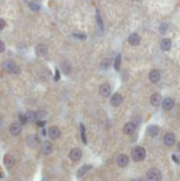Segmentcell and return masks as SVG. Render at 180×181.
<instances>
[{
    "label": "cell",
    "instance_id": "1",
    "mask_svg": "<svg viewBox=\"0 0 180 181\" xmlns=\"http://www.w3.org/2000/svg\"><path fill=\"white\" fill-rule=\"evenodd\" d=\"M131 155H132V157L134 161L136 162H140V161H142L145 156H146V151L145 149L142 148V147H135L132 148V152H131Z\"/></svg>",
    "mask_w": 180,
    "mask_h": 181
},
{
    "label": "cell",
    "instance_id": "2",
    "mask_svg": "<svg viewBox=\"0 0 180 181\" xmlns=\"http://www.w3.org/2000/svg\"><path fill=\"white\" fill-rule=\"evenodd\" d=\"M147 181H161L162 180V173L157 169H150L146 175Z\"/></svg>",
    "mask_w": 180,
    "mask_h": 181
},
{
    "label": "cell",
    "instance_id": "3",
    "mask_svg": "<svg viewBox=\"0 0 180 181\" xmlns=\"http://www.w3.org/2000/svg\"><path fill=\"white\" fill-rule=\"evenodd\" d=\"M4 68L5 70L9 73H20V68L16 65V64L13 62V60H7L4 64Z\"/></svg>",
    "mask_w": 180,
    "mask_h": 181
},
{
    "label": "cell",
    "instance_id": "4",
    "mask_svg": "<svg viewBox=\"0 0 180 181\" xmlns=\"http://www.w3.org/2000/svg\"><path fill=\"white\" fill-rule=\"evenodd\" d=\"M21 129H22V126H21V124L20 123H13L10 126V133L12 135H19L21 132Z\"/></svg>",
    "mask_w": 180,
    "mask_h": 181
},
{
    "label": "cell",
    "instance_id": "5",
    "mask_svg": "<svg viewBox=\"0 0 180 181\" xmlns=\"http://www.w3.org/2000/svg\"><path fill=\"white\" fill-rule=\"evenodd\" d=\"M53 151V145L50 142H44L42 146V152L45 155H51Z\"/></svg>",
    "mask_w": 180,
    "mask_h": 181
},
{
    "label": "cell",
    "instance_id": "6",
    "mask_svg": "<svg viewBox=\"0 0 180 181\" xmlns=\"http://www.w3.org/2000/svg\"><path fill=\"white\" fill-rule=\"evenodd\" d=\"M15 164V159L11 155H5L4 157V164L7 169H11Z\"/></svg>",
    "mask_w": 180,
    "mask_h": 181
},
{
    "label": "cell",
    "instance_id": "7",
    "mask_svg": "<svg viewBox=\"0 0 180 181\" xmlns=\"http://www.w3.org/2000/svg\"><path fill=\"white\" fill-rule=\"evenodd\" d=\"M123 102V97L120 94H114L112 96H111V99H110V104L111 105L117 107L119 106L120 104H122Z\"/></svg>",
    "mask_w": 180,
    "mask_h": 181
},
{
    "label": "cell",
    "instance_id": "8",
    "mask_svg": "<svg viewBox=\"0 0 180 181\" xmlns=\"http://www.w3.org/2000/svg\"><path fill=\"white\" fill-rule=\"evenodd\" d=\"M175 141H176L175 135L173 133H169L167 134H165V136L163 138V142L165 143V145L169 146V147L173 146L174 143H175Z\"/></svg>",
    "mask_w": 180,
    "mask_h": 181
},
{
    "label": "cell",
    "instance_id": "9",
    "mask_svg": "<svg viewBox=\"0 0 180 181\" xmlns=\"http://www.w3.org/2000/svg\"><path fill=\"white\" fill-rule=\"evenodd\" d=\"M110 91H111L110 87L108 84H103L99 88V92H100L101 95L103 97H108L110 95Z\"/></svg>",
    "mask_w": 180,
    "mask_h": 181
},
{
    "label": "cell",
    "instance_id": "10",
    "mask_svg": "<svg viewBox=\"0 0 180 181\" xmlns=\"http://www.w3.org/2000/svg\"><path fill=\"white\" fill-rule=\"evenodd\" d=\"M36 52L37 56H39V57H44V56L47 55L48 48L44 44H39L36 48Z\"/></svg>",
    "mask_w": 180,
    "mask_h": 181
},
{
    "label": "cell",
    "instance_id": "11",
    "mask_svg": "<svg viewBox=\"0 0 180 181\" xmlns=\"http://www.w3.org/2000/svg\"><path fill=\"white\" fill-rule=\"evenodd\" d=\"M81 155H82V153H81L80 149H79V148H73L70 152V158L74 162L79 161L80 159Z\"/></svg>",
    "mask_w": 180,
    "mask_h": 181
},
{
    "label": "cell",
    "instance_id": "12",
    "mask_svg": "<svg viewBox=\"0 0 180 181\" xmlns=\"http://www.w3.org/2000/svg\"><path fill=\"white\" fill-rule=\"evenodd\" d=\"M60 130L58 129V127L57 126H51L49 129V136L51 138L52 140H56L60 136Z\"/></svg>",
    "mask_w": 180,
    "mask_h": 181
},
{
    "label": "cell",
    "instance_id": "13",
    "mask_svg": "<svg viewBox=\"0 0 180 181\" xmlns=\"http://www.w3.org/2000/svg\"><path fill=\"white\" fill-rule=\"evenodd\" d=\"M116 162H117V164H118L120 167H126L129 163L128 156L126 155H120L117 157Z\"/></svg>",
    "mask_w": 180,
    "mask_h": 181
},
{
    "label": "cell",
    "instance_id": "14",
    "mask_svg": "<svg viewBox=\"0 0 180 181\" xmlns=\"http://www.w3.org/2000/svg\"><path fill=\"white\" fill-rule=\"evenodd\" d=\"M150 102H151V104L154 106H159L162 103V95L157 93L153 94L150 97Z\"/></svg>",
    "mask_w": 180,
    "mask_h": 181
},
{
    "label": "cell",
    "instance_id": "15",
    "mask_svg": "<svg viewBox=\"0 0 180 181\" xmlns=\"http://www.w3.org/2000/svg\"><path fill=\"white\" fill-rule=\"evenodd\" d=\"M129 42L131 45L132 46H137L140 44L141 42V37L137 35V34H132L130 36H129Z\"/></svg>",
    "mask_w": 180,
    "mask_h": 181
},
{
    "label": "cell",
    "instance_id": "16",
    "mask_svg": "<svg viewBox=\"0 0 180 181\" xmlns=\"http://www.w3.org/2000/svg\"><path fill=\"white\" fill-rule=\"evenodd\" d=\"M92 165H89V164H85V165H83V166H81L80 168L79 169V170H78L77 172V177L78 178H81V177H83L88 170H90L91 169H92Z\"/></svg>",
    "mask_w": 180,
    "mask_h": 181
},
{
    "label": "cell",
    "instance_id": "17",
    "mask_svg": "<svg viewBox=\"0 0 180 181\" xmlns=\"http://www.w3.org/2000/svg\"><path fill=\"white\" fill-rule=\"evenodd\" d=\"M135 129H136L135 124H134V123H132V122H129V123L125 125L124 132H125V133H126V134H132V133H134Z\"/></svg>",
    "mask_w": 180,
    "mask_h": 181
},
{
    "label": "cell",
    "instance_id": "18",
    "mask_svg": "<svg viewBox=\"0 0 180 181\" xmlns=\"http://www.w3.org/2000/svg\"><path fill=\"white\" fill-rule=\"evenodd\" d=\"M26 142H27V145L30 147V148H35L37 143H38V140L36 138V135H28L27 138H26Z\"/></svg>",
    "mask_w": 180,
    "mask_h": 181
},
{
    "label": "cell",
    "instance_id": "19",
    "mask_svg": "<svg viewBox=\"0 0 180 181\" xmlns=\"http://www.w3.org/2000/svg\"><path fill=\"white\" fill-rule=\"evenodd\" d=\"M161 79V74L158 71L156 70H153L152 72H150L149 73V80L153 82V83H156L160 80Z\"/></svg>",
    "mask_w": 180,
    "mask_h": 181
},
{
    "label": "cell",
    "instance_id": "20",
    "mask_svg": "<svg viewBox=\"0 0 180 181\" xmlns=\"http://www.w3.org/2000/svg\"><path fill=\"white\" fill-rule=\"evenodd\" d=\"M147 134L151 137H155L158 133H159V127L157 126H154V125H152V126H149L147 127Z\"/></svg>",
    "mask_w": 180,
    "mask_h": 181
},
{
    "label": "cell",
    "instance_id": "21",
    "mask_svg": "<svg viewBox=\"0 0 180 181\" xmlns=\"http://www.w3.org/2000/svg\"><path fill=\"white\" fill-rule=\"evenodd\" d=\"M61 68H62V72L64 73V74L68 75L71 73V70H72L71 63L69 61H64L61 65Z\"/></svg>",
    "mask_w": 180,
    "mask_h": 181
},
{
    "label": "cell",
    "instance_id": "22",
    "mask_svg": "<svg viewBox=\"0 0 180 181\" xmlns=\"http://www.w3.org/2000/svg\"><path fill=\"white\" fill-rule=\"evenodd\" d=\"M173 106H174V101L171 99V98H166L164 101H163V109L164 110H171L172 108H173Z\"/></svg>",
    "mask_w": 180,
    "mask_h": 181
},
{
    "label": "cell",
    "instance_id": "23",
    "mask_svg": "<svg viewBox=\"0 0 180 181\" xmlns=\"http://www.w3.org/2000/svg\"><path fill=\"white\" fill-rule=\"evenodd\" d=\"M171 47V41L169 39H163L161 42V49L163 51H169Z\"/></svg>",
    "mask_w": 180,
    "mask_h": 181
},
{
    "label": "cell",
    "instance_id": "24",
    "mask_svg": "<svg viewBox=\"0 0 180 181\" xmlns=\"http://www.w3.org/2000/svg\"><path fill=\"white\" fill-rule=\"evenodd\" d=\"M26 118L27 122H34L36 119V112L32 111H28L26 113Z\"/></svg>",
    "mask_w": 180,
    "mask_h": 181
},
{
    "label": "cell",
    "instance_id": "25",
    "mask_svg": "<svg viewBox=\"0 0 180 181\" xmlns=\"http://www.w3.org/2000/svg\"><path fill=\"white\" fill-rule=\"evenodd\" d=\"M111 65V60L110 58H105L104 60H103L102 62V65H101V67L106 70V69H109Z\"/></svg>",
    "mask_w": 180,
    "mask_h": 181
},
{
    "label": "cell",
    "instance_id": "26",
    "mask_svg": "<svg viewBox=\"0 0 180 181\" xmlns=\"http://www.w3.org/2000/svg\"><path fill=\"white\" fill-rule=\"evenodd\" d=\"M80 133H81V140L82 142L87 144V136H86V130H85V126L81 124L80 125Z\"/></svg>",
    "mask_w": 180,
    "mask_h": 181
},
{
    "label": "cell",
    "instance_id": "27",
    "mask_svg": "<svg viewBox=\"0 0 180 181\" xmlns=\"http://www.w3.org/2000/svg\"><path fill=\"white\" fill-rule=\"evenodd\" d=\"M96 22H97V25L100 27L101 30H103V20H102V18L100 16V13L97 11V14H96Z\"/></svg>",
    "mask_w": 180,
    "mask_h": 181
},
{
    "label": "cell",
    "instance_id": "28",
    "mask_svg": "<svg viewBox=\"0 0 180 181\" xmlns=\"http://www.w3.org/2000/svg\"><path fill=\"white\" fill-rule=\"evenodd\" d=\"M120 65H121V55H117V57L116 58V60H115V63H114V67H115L116 71L119 70Z\"/></svg>",
    "mask_w": 180,
    "mask_h": 181
},
{
    "label": "cell",
    "instance_id": "29",
    "mask_svg": "<svg viewBox=\"0 0 180 181\" xmlns=\"http://www.w3.org/2000/svg\"><path fill=\"white\" fill-rule=\"evenodd\" d=\"M36 118H38L39 120H42L44 117L46 116V112L43 111H39L37 112H36Z\"/></svg>",
    "mask_w": 180,
    "mask_h": 181
},
{
    "label": "cell",
    "instance_id": "30",
    "mask_svg": "<svg viewBox=\"0 0 180 181\" xmlns=\"http://www.w3.org/2000/svg\"><path fill=\"white\" fill-rule=\"evenodd\" d=\"M29 7H30V9L32 11H35V12H37V11L40 10V5H37V4H36V3H31L29 5Z\"/></svg>",
    "mask_w": 180,
    "mask_h": 181
},
{
    "label": "cell",
    "instance_id": "31",
    "mask_svg": "<svg viewBox=\"0 0 180 181\" xmlns=\"http://www.w3.org/2000/svg\"><path fill=\"white\" fill-rule=\"evenodd\" d=\"M19 119H20V124H21V125H26V123L27 122V121H26V116L23 115L22 113L19 114Z\"/></svg>",
    "mask_w": 180,
    "mask_h": 181
},
{
    "label": "cell",
    "instance_id": "32",
    "mask_svg": "<svg viewBox=\"0 0 180 181\" xmlns=\"http://www.w3.org/2000/svg\"><path fill=\"white\" fill-rule=\"evenodd\" d=\"M168 29V25L166 23H163V24H161V26H160V28H159V30H160V32L162 33V34H164L166 31H167Z\"/></svg>",
    "mask_w": 180,
    "mask_h": 181
},
{
    "label": "cell",
    "instance_id": "33",
    "mask_svg": "<svg viewBox=\"0 0 180 181\" xmlns=\"http://www.w3.org/2000/svg\"><path fill=\"white\" fill-rule=\"evenodd\" d=\"M74 37L79 39H85L86 38V35H83V34H74L73 35Z\"/></svg>",
    "mask_w": 180,
    "mask_h": 181
},
{
    "label": "cell",
    "instance_id": "34",
    "mask_svg": "<svg viewBox=\"0 0 180 181\" xmlns=\"http://www.w3.org/2000/svg\"><path fill=\"white\" fill-rule=\"evenodd\" d=\"M5 27V21L3 19H0V30H2Z\"/></svg>",
    "mask_w": 180,
    "mask_h": 181
},
{
    "label": "cell",
    "instance_id": "35",
    "mask_svg": "<svg viewBox=\"0 0 180 181\" xmlns=\"http://www.w3.org/2000/svg\"><path fill=\"white\" fill-rule=\"evenodd\" d=\"M4 51H5V43L2 41H0V53H2Z\"/></svg>",
    "mask_w": 180,
    "mask_h": 181
},
{
    "label": "cell",
    "instance_id": "36",
    "mask_svg": "<svg viewBox=\"0 0 180 181\" xmlns=\"http://www.w3.org/2000/svg\"><path fill=\"white\" fill-rule=\"evenodd\" d=\"M36 124H37V126H40V127H42V126H45L46 122H45V121H42V120H41V121H38Z\"/></svg>",
    "mask_w": 180,
    "mask_h": 181
},
{
    "label": "cell",
    "instance_id": "37",
    "mask_svg": "<svg viewBox=\"0 0 180 181\" xmlns=\"http://www.w3.org/2000/svg\"><path fill=\"white\" fill-rule=\"evenodd\" d=\"M59 78H60V74H59V72H58V70H57V71H56V76H55V80H59Z\"/></svg>",
    "mask_w": 180,
    "mask_h": 181
},
{
    "label": "cell",
    "instance_id": "38",
    "mask_svg": "<svg viewBox=\"0 0 180 181\" xmlns=\"http://www.w3.org/2000/svg\"><path fill=\"white\" fill-rule=\"evenodd\" d=\"M172 158H173V160H174V161H175V162H176L177 164H179V163H180L179 160H178V158H177V157H176L175 155H173V156H172Z\"/></svg>",
    "mask_w": 180,
    "mask_h": 181
},
{
    "label": "cell",
    "instance_id": "39",
    "mask_svg": "<svg viewBox=\"0 0 180 181\" xmlns=\"http://www.w3.org/2000/svg\"><path fill=\"white\" fill-rule=\"evenodd\" d=\"M2 125H3V121H2V119H1V117H0V128H1V126H2Z\"/></svg>",
    "mask_w": 180,
    "mask_h": 181
},
{
    "label": "cell",
    "instance_id": "40",
    "mask_svg": "<svg viewBox=\"0 0 180 181\" xmlns=\"http://www.w3.org/2000/svg\"><path fill=\"white\" fill-rule=\"evenodd\" d=\"M178 150H179L180 152V142L178 143Z\"/></svg>",
    "mask_w": 180,
    "mask_h": 181
}]
</instances>
